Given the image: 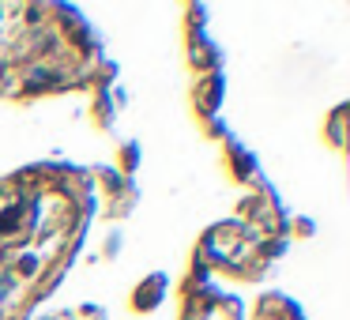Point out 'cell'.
<instances>
[{
	"instance_id": "obj_7",
	"label": "cell",
	"mask_w": 350,
	"mask_h": 320,
	"mask_svg": "<svg viewBox=\"0 0 350 320\" xmlns=\"http://www.w3.org/2000/svg\"><path fill=\"white\" fill-rule=\"evenodd\" d=\"M53 320H72V317H53Z\"/></svg>"
},
{
	"instance_id": "obj_2",
	"label": "cell",
	"mask_w": 350,
	"mask_h": 320,
	"mask_svg": "<svg viewBox=\"0 0 350 320\" xmlns=\"http://www.w3.org/2000/svg\"><path fill=\"white\" fill-rule=\"evenodd\" d=\"M196 102H204V114H215V109H219V102H222V76L204 79V83H200V91H196Z\"/></svg>"
},
{
	"instance_id": "obj_1",
	"label": "cell",
	"mask_w": 350,
	"mask_h": 320,
	"mask_svg": "<svg viewBox=\"0 0 350 320\" xmlns=\"http://www.w3.org/2000/svg\"><path fill=\"white\" fill-rule=\"evenodd\" d=\"M162 297H166V275H151V279H147L144 286L136 290L132 305H136V309H154Z\"/></svg>"
},
{
	"instance_id": "obj_3",
	"label": "cell",
	"mask_w": 350,
	"mask_h": 320,
	"mask_svg": "<svg viewBox=\"0 0 350 320\" xmlns=\"http://www.w3.org/2000/svg\"><path fill=\"white\" fill-rule=\"evenodd\" d=\"M211 49L215 46H207V42L204 46L196 42V49H192V64H222V53H211Z\"/></svg>"
},
{
	"instance_id": "obj_4",
	"label": "cell",
	"mask_w": 350,
	"mask_h": 320,
	"mask_svg": "<svg viewBox=\"0 0 350 320\" xmlns=\"http://www.w3.org/2000/svg\"><path fill=\"white\" fill-rule=\"evenodd\" d=\"M121 162H124V170H136V162H139V147L136 144H124V151H121Z\"/></svg>"
},
{
	"instance_id": "obj_5",
	"label": "cell",
	"mask_w": 350,
	"mask_h": 320,
	"mask_svg": "<svg viewBox=\"0 0 350 320\" xmlns=\"http://www.w3.org/2000/svg\"><path fill=\"white\" fill-rule=\"evenodd\" d=\"M19 267H23V275H34V271H38V256H23V264H19Z\"/></svg>"
},
{
	"instance_id": "obj_6",
	"label": "cell",
	"mask_w": 350,
	"mask_h": 320,
	"mask_svg": "<svg viewBox=\"0 0 350 320\" xmlns=\"http://www.w3.org/2000/svg\"><path fill=\"white\" fill-rule=\"evenodd\" d=\"M297 234L309 237V234H312V222H309V219H297Z\"/></svg>"
}]
</instances>
